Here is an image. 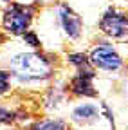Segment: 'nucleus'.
Returning a JSON list of instances; mask_svg holds the SVG:
<instances>
[{
  "label": "nucleus",
  "mask_w": 128,
  "mask_h": 130,
  "mask_svg": "<svg viewBox=\"0 0 128 130\" xmlns=\"http://www.w3.org/2000/svg\"><path fill=\"white\" fill-rule=\"evenodd\" d=\"M9 89V74L0 71V94H4Z\"/></svg>",
  "instance_id": "obj_11"
},
{
  "label": "nucleus",
  "mask_w": 128,
  "mask_h": 130,
  "mask_svg": "<svg viewBox=\"0 0 128 130\" xmlns=\"http://www.w3.org/2000/svg\"><path fill=\"white\" fill-rule=\"evenodd\" d=\"M101 31L114 38H126L128 36V16L117 13L116 9H108L99 22Z\"/></svg>",
  "instance_id": "obj_4"
},
{
  "label": "nucleus",
  "mask_w": 128,
  "mask_h": 130,
  "mask_svg": "<svg viewBox=\"0 0 128 130\" xmlns=\"http://www.w3.org/2000/svg\"><path fill=\"white\" fill-rule=\"evenodd\" d=\"M24 40H25V43L33 45V47H38V45H40V40H38V36L34 35L33 31H25V32H24Z\"/></svg>",
  "instance_id": "obj_10"
},
{
  "label": "nucleus",
  "mask_w": 128,
  "mask_h": 130,
  "mask_svg": "<svg viewBox=\"0 0 128 130\" xmlns=\"http://www.w3.org/2000/svg\"><path fill=\"white\" fill-rule=\"evenodd\" d=\"M11 72L22 81H42V79L51 78L52 67L45 56L25 53L11 60Z\"/></svg>",
  "instance_id": "obj_1"
},
{
  "label": "nucleus",
  "mask_w": 128,
  "mask_h": 130,
  "mask_svg": "<svg viewBox=\"0 0 128 130\" xmlns=\"http://www.w3.org/2000/svg\"><path fill=\"white\" fill-rule=\"evenodd\" d=\"M69 61H70L72 65H76L78 69L90 65V61H88V58H87L85 54H70V56H69Z\"/></svg>",
  "instance_id": "obj_9"
},
{
  "label": "nucleus",
  "mask_w": 128,
  "mask_h": 130,
  "mask_svg": "<svg viewBox=\"0 0 128 130\" xmlns=\"http://www.w3.org/2000/svg\"><path fill=\"white\" fill-rule=\"evenodd\" d=\"M94 67H98L101 71H119L123 67V60L121 56L112 49V45L108 43H101L90 53V60H88Z\"/></svg>",
  "instance_id": "obj_3"
},
{
  "label": "nucleus",
  "mask_w": 128,
  "mask_h": 130,
  "mask_svg": "<svg viewBox=\"0 0 128 130\" xmlns=\"http://www.w3.org/2000/svg\"><path fill=\"white\" fill-rule=\"evenodd\" d=\"M92 81H94V71H92V67H90V65L81 67V69H78V74L72 79L70 90L76 96H96Z\"/></svg>",
  "instance_id": "obj_5"
},
{
  "label": "nucleus",
  "mask_w": 128,
  "mask_h": 130,
  "mask_svg": "<svg viewBox=\"0 0 128 130\" xmlns=\"http://www.w3.org/2000/svg\"><path fill=\"white\" fill-rule=\"evenodd\" d=\"M98 118H99V110L92 103H83V105L76 107L74 112H72V119L79 121V123H92Z\"/></svg>",
  "instance_id": "obj_7"
},
{
  "label": "nucleus",
  "mask_w": 128,
  "mask_h": 130,
  "mask_svg": "<svg viewBox=\"0 0 128 130\" xmlns=\"http://www.w3.org/2000/svg\"><path fill=\"white\" fill-rule=\"evenodd\" d=\"M126 89H128V87H126Z\"/></svg>",
  "instance_id": "obj_14"
},
{
  "label": "nucleus",
  "mask_w": 128,
  "mask_h": 130,
  "mask_svg": "<svg viewBox=\"0 0 128 130\" xmlns=\"http://www.w3.org/2000/svg\"><path fill=\"white\" fill-rule=\"evenodd\" d=\"M34 130H65L63 121H43L34 126Z\"/></svg>",
  "instance_id": "obj_8"
},
{
  "label": "nucleus",
  "mask_w": 128,
  "mask_h": 130,
  "mask_svg": "<svg viewBox=\"0 0 128 130\" xmlns=\"http://www.w3.org/2000/svg\"><path fill=\"white\" fill-rule=\"evenodd\" d=\"M2 2H7V0H2Z\"/></svg>",
  "instance_id": "obj_13"
},
{
  "label": "nucleus",
  "mask_w": 128,
  "mask_h": 130,
  "mask_svg": "<svg viewBox=\"0 0 128 130\" xmlns=\"http://www.w3.org/2000/svg\"><path fill=\"white\" fill-rule=\"evenodd\" d=\"M33 20V7L24 4H11L4 13V29L11 35H24Z\"/></svg>",
  "instance_id": "obj_2"
},
{
  "label": "nucleus",
  "mask_w": 128,
  "mask_h": 130,
  "mask_svg": "<svg viewBox=\"0 0 128 130\" xmlns=\"http://www.w3.org/2000/svg\"><path fill=\"white\" fill-rule=\"evenodd\" d=\"M13 121V112L0 108V123H11Z\"/></svg>",
  "instance_id": "obj_12"
},
{
  "label": "nucleus",
  "mask_w": 128,
  "mask_h": 130,
  "mask_svg": "<svg viewBox=\"0 0 128 130\" xmlns=\"http://www.w3.org/2000/svg\"><path fill=\"white\" fill-rule=\"evenodd\" d=\"M60 22L63 31L67 32L69 38H78L81 35V18L69 7V6H61L60 7Z\"/></svg>",
  "instance_id": "obj_6"
}]
</instances>
